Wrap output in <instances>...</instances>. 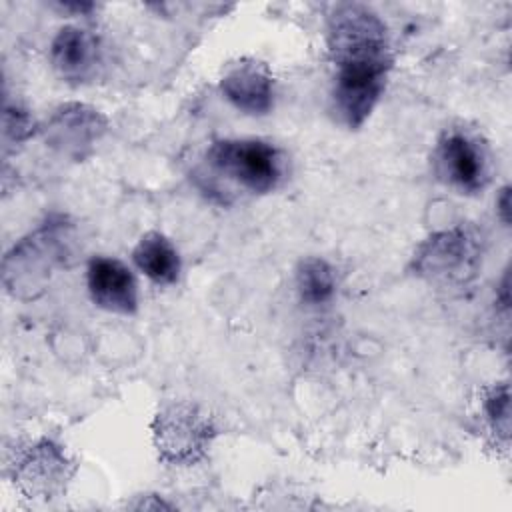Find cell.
Listing matches in <instances>:
<instances>
[{"label": "cell", "instance_id": "cell-1", "mask_svg": "<svg viewBox=\"0 0 512 512\" xmlns=\"http://www.w3.org/2000/svg\"><path fill=\"white\" fill-rule=\"evenodd\" d=\"M326 48L334 68L330 112L358 130L378 106L394 64L388 26L366 4H336L326 18Z\"/></svg>", "mask_w": 512, "mask_h": 512}, {"label": "cell", "instance_id": "cell-2", "mask_svg": "<svg viewBox=\"0 0 512 512\" xmlns=\"http://www.w3.org/2000/svg\"><path fill=\"white\" fill-rule=\"evenodd\" d=\"M70 244L72 224L60 214L48 216L6 252L2 264L6 292L18 300L38 298L56 270L66 264Z\"/></svg>", "mask_w": 512, "mask_h": 512}, {"label": "cell", "instance_id": "cell-3", "mask_svg": "<svg viewBox=\"0 0 512 512\" xmlns=\"http://www.w3.org/2000/svg\"><path fill=\"white\" fill-rule=\"evenodd\" d=\"M208 170L236 188L264 196L286 178L284 152L264 138H220L206 150Z\"/></svg>", "mask_w": 512, "mask_h": 512}, {"label": "cell", "instance_id": "cell-4", "mask_svg": "<svg viewBox=\"0 0 512 512\" xmlns=\"http://www.w3.org/2000/svg\"><path fill=\"white\" fill-rule=\"evenodd\" d=\"M150 434L160 462L188 468L208 456L218 436V426L196 402L170 400L156 410L150 422Z\"/></svg>", "mask_w": 512, "mask_h": 512}, {"label": "cell", "instance_id": "cell-5", "mask_svg": "<svg viewBox=\"0 0 512 512\" xmlns=\"http://www.w3.org/2000/svg\"><path fill=\"white\" fill-rule=\"evenodd\" d=\"M76 472L78 462L48 436L14 444L6 460L12 486L32 502H50L66 494Z\"/></svg>", "mask_w": 512, "mask_h": 512}, {"label": "cell", "instance_id": "cell-6", "mask_svg": "<svg viewBox=\"0 0 512 512\" xmlns=\"http://www.w3.org/2000/svg\"><path fill=\"white\" fill-rule=\"evenodd\" d=\"M482 236L472 226H452L430 234L410 260L414 276L438 286H464L482 264Z\"/></svg>", "mask_w": 512, "mask_h": 512}, {"label": "cell", "instance_id": "cell-7", "mask_svg": "<svg viewBox=\"0 0 512 512\" xmlns=\"http://www.w3.org/2000/svg\"><path fill=\"white\" fill-rule=\"evenodd\" d=\"M436 178L464 196L482 194L492 182L494 160L488 142L474 128H446L432 152Z\"/></svg>", "mask_w": 512, "mask_h": 512}, {"label": "cell", "instance_id": "cell-8", "mask_svg": "<svg viewBox=\"0 0 512 512\" xmlns=\"http://www.w3.org/2000/svg\"><path fill=\"white\" fill-rule=\"evenodd\" d=\"M108 132V118L86 102H62L40 126L44 142L62 158L82 162Z\"/></svg>", "mask_w": 512, "mask_h": 512}, {"label": "cell", "instance_id": "cell-9", "mask_svg": "<svg viewBox=\"0 0 512 512\" xmlns=\"http://www.w3.org/2000/svg\"><path fill=\"white\" fill-rule=\"evenodd\" d=\"M222 98L246 116H266L274 108L276 82L270 68L256 58L230 62L218 80Z\"/></svg>", "mask_w": 512, "mask_h": 512}, {"label": "cell", "instance_id": "cell-10", "mask_svg": "<svg viewBox=\"0 0 512 512\" xmlns=\"http://www.w3.org/2000/svg\"><path fill=\"white\" fill-rule=\"evenodd\" d=\"M86 288L100 310L120 316H134L140 306L134 272L118 258L92 256L86 266Z\"/></svg>", "mask_w": 512, "mask_h": 512}, {"label": "cell", "instance_id": "cell-11", "mask_svg": "<svg viewBox=\"0 0 512 512\" xmlns=\"http://www.w3.org/2000/svg\"><path fill=\"white\" fill-rule=\"evenodd\" d=\"M48 60L64 82L78 86L94 78L100 64V44L90 30L66 24L52 36Z\"/></svg>", "mask_w": 512, "mask_h": 512}, {"label": "cell", "instance_id": "cell-12", "mask_svg": "<svg viewBox=\"0 0 512 512\" xmlns=\"http://www.w3.org/2000/svg\"><path fill=\"white\" fill-rule=\"evenodd\" d=\"M134 266L156 286H172L182 274V260L168 236L158 230L142 234L132 248Z\"/></svg>", "mask_w": 512, "mask_h": 512}, {"label": "cell", "instance_id": "cell-13", "mask_svg": "<svg viewBox=\"0 0 512 512\" xmlns=\"http://www.w3.org/2000/svg\"><path fill=\"white\" fill-rule=\"evenodd\" d=\"M294 286L302 304L310 308L326 306L336 296V270L320 256H306L294 270Z\"/></svg>", "mask_w": 512, "mask_h": 512}, {"label": "cell", "instance_id": "cell-14", "mask_svg": "<svg viewBox=\"0 0 512 512\" xmlns=\"http://www.w3.org/2000/svg\"><path fill=\"white\" fill-rule=\"evenodd\" d=\"M482 414L498 442L508 446L510 442V386L508 382H496L482 394Z\"/></svg>", "mask_w": 512, "mask_h": 512}, {"label": "cell", "instance_id": "cell-15", "mask_svg": "<svg viewBox=\"0 0 512 512\" xmlns=\"http://www.w3.org/2000/svg\"><path fill=\"white\" fill-rule=\"evenodd\" d=\"M36 132H40V124L34 120L28 108L18 102H4L2 114V140L4 150L8 152L10 146H22L28 142Z\"/></svg>", "mask_w": 512, "mask_h": 512}, {"label": "cell", "instance_id": "cell-16", "mask_svg": "<svg viewBox=\"0 0 512 512\" xmlns=\"http://www.w3.org/2000/svg\"><path fill=\"white\" fill-rule=\"evenodd\" d=\"M496 212L504 226L510 224V186H504L496 198Z\"/></svg>", "mask_w": 512, "mask_h": 512}]
</instances>
